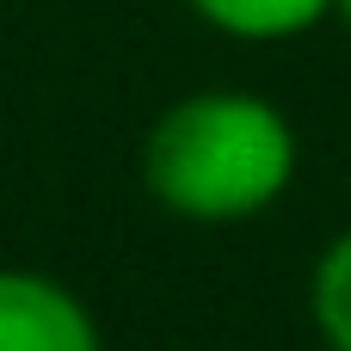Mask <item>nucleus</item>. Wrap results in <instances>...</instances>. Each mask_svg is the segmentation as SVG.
I'll return each mask as SVG.
<instances>
[{
  "mask_svg": "<svg viewBox=\"0 0 351 351\" xmlns=\"http://www.w3.org/2000/svg\"><path fill=\"white\" fill-rule=\"evenodd\" d=\"M296 130L259 93H191L167 105L142 148L154 204L185 222H253L296 179Z\"/></svg>",
  "mask_w": 351,
  "mask_h": 351,
  "instance_id": "f257e3e1",
  "label": "nucleus"
},
{
  "mask_svg": "<svg viewBox=\"0 0 351 351\" xmlns=\"http://www.w3.org/2000/svg\"><path fill=\"white\" fill-rule=\"evenodd\" d=\"M0 351H105L93 308L43 278V271H0Z\"/></svg>",
  "mask_w": 351,
  "mask_h": 351,
  "instance_id": "f03ea898",
  "label": "nucleus"
},
{
  "mask_svg": "<svg viewBox=\"0 0 351 351\" xmlns=\"http://www.w3.org/2000/svg\"><path fill=\"white\" fill-rule=\"evenodd\" d=\"M210 31L222 37H241V43H284V37H302L315 31L333 0H185Z\"/></svg>",
  "mask_w": 351,
  "mask_h": 351,
  "instance_id": "7ed1b4c3",
  "label": "nucleus"
},
{
  "mask_svg": "<svg viewBox=\"0 0 351 351\" xmlns=\"http://www.w3.org/2000/svg\"><path fill=\"white\" fill-rule=\"evenodd\" d=\"M308 302H315V327L333 351H351V228L321 253L315 265V284H308Z\"/></svg>",
  "mask_w": 351,
  "mask_h": 351,
  "instance_id": "20e7f679",
  "label": "nucleus"
},
{
  "mask_svg": "<svg viewBox=\"0 0 351 351\" xmlns=\"http://www.w3.org/2000/svg\"><path fill=\"white\" fill-rule=\"evenodd\" d=\"M333 12H339V19H346V25H351V0H333Z\"/></svg>",
  "mask_w": 351,
  "mask_h": 351,
  "instance_id": "39448f33",
  "label": "nucleus"
}]
</instances>
